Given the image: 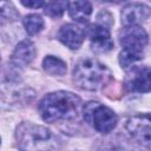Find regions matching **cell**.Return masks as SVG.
Instances as JSON below:
<instances>
[{"label":"cell","instance_id":"9","mask_svg":"<svg viewBox=\"0 0 151 151\" xmlns=\"http://www.w3.org/2000/svg\"><path fill=\"white\" fill-rule=\"evenodd\" d=\"M151 13V9L147 5L142 2H130L125 5L122 9L120 18L124 27L136 26L145 21Z\"/></svg>","mask_w":151,"mask_h":151},{"label":"cell","instance_id":"13","mask_svg":"<svg viewBox=\"0 0 151 151\" xmlns=\"http://www.w3.org/2000/svg\"><path fill=\"white\" fill-rule=\"evenodd\" d=\"M42 68L51 76H63L66 73L67 66L64 60L54 55H46L42 60Z\"/></svg>","mask_w":151,"mask_h":151},{"label":"cell","instance_id":"14","mask_svg":"<svg viewBox=\"0 0 151 151\" xmlns=\"http://www.w3.org/2000/svg\"><path fill=\"white\" fill-rule=\"evenodd\" d=\"M22 25L29 35H34L42 31L45 22L39 14H28L22 19Z\"/></svg>","mask_w":151,"mask_h":151},{"label":"cell","instance_id":"5","mask_svg":"<svg viewBox=\"0 0 151 151\" xmlns=\"http://www.w3.org/2000/svg\"><path fill=\"white\" fill-rule=\"evenodd\" d=\"M125 129L138 144L151 150V113H139L126 120Z\"/></svg>","mask_w":151,"mask_h":151},{"label":"cell","instance_id":"12","mask_svg":"<svg viewBox=\"0 0 151 151\" xmlns=\"http://www.w3.org/2000/svg\"><path fill=\"white\" fill-rule=\"evenodd\" d=\"M68 14L71 19L79 24L88 21L92 14V5L88 1H72L68 2Z\"/></svg>","mask_w":151,"mask_h":151},{"label":"cell","instance_id":"16","mask_svg":"<svg viewBox=\"0 0 151 151\" xmlns=\"http://www.w3.org/2000/svg\"><path fill=\"white\" fill-rule=\"evenodd\" d=\"M1 21L4 22L5 20L8 21H14L18 19L19 13L17 12V9L13 7V5L11 2H1Z\"/></svg>","mask_w":151,"mask_h":151},{"label":"cell","instance_id":"10","mask_svg":"<svg viewBox=\"0 0 151 151\" xmlns=\"http://www.w3.org/2000/svg\"><path fill=\"white\" fill-rule=\"evenodd\" d=\"M57 38L61 44L71 50H78L85 39V31L74 24H66L58 31Z\"/></svg>","mask_w":151,"mask_h":151},{"label":"cell","instance_id":"17","mask_svg":"<svg viewBox=\"0 0 151 151\" xmlns=\"http://www.w3.org/2000/svg\"><path fill=\"white\" fill-rule=\"evenodd\" d=\"M21 5H24L25 7H28V8H39V7H42L45 6L46 4L41 0H28V1H25V0H21L20 1Z\"/></svg>","mask_w":151,"mask_h":151},{"label":"cell","instance_id":"11","mask_svg":"<svg viewBox=\"0 0 151 151\" xmlns=\"http://www.w3.org/2000/svg\"><path fill=\"white\" fill-rule=\"evenodd\" d=\"M35 57V47L31 40H22L20 41L12 55H11V64L14 65L18 68H21L26 65H28Z\"/></svg>","mask_w":151,"mask_h":151},{"label":"cell","instance_id":"4","mask_svg":"<svg viewBox=\"0 0 151 151\" xmlns=\"http://www.w3.org/2000/svg\"><path fill=\"white\" fill-rule=\"evenodd\" d=\"M85 122L100 133H110L118 124V116L106 105L98 101H88L83 106Z\"/></svg>","mask_w":151,"mask_h":151},{"label":"cell","instance_id":"1","mask_svg":"<svg viewBox=\"0 0 151 151\" xmlns=\"http://www.w3.org/2000/svg\"><path fill=\"white\" fill-rule=\"evenodd\" d=\"M81 99L67 91H57L46 94L39 103L38 110L46 123L70 120L78 117Z\"/></svg>","mask_w":151,"mask_h":151},{"label":"cell","instance_id":"6","mask_svg":"<svg viewBox=\"0 0 151 151\" xmlns=\"http://www.w3.org/2000/svg\"><path fill=\"white\" fill-rule=\"evenodd\" d=\"M124 86L131 93L151 92V68L147 66H131L126 71Z\"/></svg>","mask_w":151,"mask_h":151},{"label":"cell","instance_id":"3","mask_svg":"<svg viewBox=\"0 0 151 151\" xmlns=\"http://www.w3.org/2000/svg\"><path fill=\"white\" fill-rule=\"evenodd\" d=\"M149 41L147 33L139 25L124 27L119 33V42L123 47L119 53V63L123 68H130L136 61L143 59V51Z\"/></svg>","mask_w":151,"mask_h":151},{"label":"cell","instance_id":"2","mask_svg":"<svg viewBox=\"0 0 151 151\" xmlns=\"http://www.w3.org/2000/svg\"><path fill=\"white\" fill-rule=\"evenodd\" d=\"M112 80L109 67L93 58L80 59L73 68V83L85 91H98Z\"/></svg>","mask_w":151,"mask_h":151},{"label":"cell","instance_id":"7","mask_svg":"<svg viewBox=\"0 0 151 151\" xmlns=\"http://www.w3.org/2000/svg\"><path fill=\"white\" fill-rule=\"evenodd\" d=\"M17 138L21 146L31 147L38 143L48 140L51 138V131L44 126L24 123L17 129Z\"/></svg>","mask_w":151,"mask_h":151},{"label":"cell","instance_id":"8","mask_svg":"<svg viewBox=\"0 0 151 151\" xmlns=\"http://www.w3.org/2000/svg\"><path fill=\"white\" fill-rule=\"evenodd\" d=\"M85 37L88 38L92 48L96 52H107L113 48V40L110 29L99 24L88 25L85 28Z\"/></svg>","mask_w":151,"mask_h":151},{"label":"cell","instance_id":"15","mask_svg":"<svg viewBox=\"0 0 151 151\" xmlns=\"http://www.w3.org/2000/svg\"><path fill=\"white\" fill-rule=\"evenodd\" d=\"M66 8H68V2L67 1H52V2H47L44 6V12L48 17L59 18L64 14Z\"/></svg>","mask_w":151,"mask_h":151}]
</instances>
